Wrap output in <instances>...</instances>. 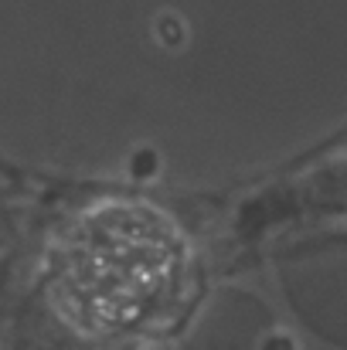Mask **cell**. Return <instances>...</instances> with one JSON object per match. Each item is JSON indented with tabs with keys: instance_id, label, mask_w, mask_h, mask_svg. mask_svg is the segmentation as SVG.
Returning a JSON list of instances; mask_svg holds the SVG:
<instances>
[{
	"instance_id": "1",
	"label": "cell",
	"mask_w": 347,
	"mask_h": 350,
	"mask_svg": "<svg viewBox=\"0 0 347 350\" xmlns=\"http://www.w3.org/2000/svg\"><path fill=\"white\" fill-rule=\"evenodd\" d=\"M188 279V241L164 211L106 201L82 211L58 241L51 299L86 337H153L184 310Z\"/></svg>"
}]
</instances>
